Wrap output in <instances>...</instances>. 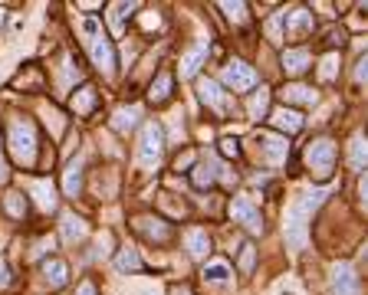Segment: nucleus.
<instances>
[{"label":"nucleus","instance_id":"aec40b11","mask_svg":"<svg viewBox=\"0 0 368 295\" xmlns=\"http://www.w3.org/2000/svg\"><path fill=\"white\" fill-rule=\"evenodd\" d=\"M139 118H141L139 105H122V109H119V111L112 115V128H115V132H122V135H125V132H132V128L139 125Z\"/></svg>","mask_w":368,"mask_h":295},{"label":"nucleus","instance_id":"6ab92c4d","mask_svg":"<svg viewBox=\"0 0 368 295\" xmlns=\"http://www.w3.org/2000/svg\"><path fill=\"white\" fill-rule=\"evenodd\" d=\"M43 276H46L50 289H60V285L69 283V266H66L63 259H46L43 262Z\"/></svg>","mask_w":368,"mask_h":295},{"label":"nucleus","instance_id":"4468645a","mask_svg":"<svg viewBox=\"0 0 368 295\" xmlns=\"http://www.w3.org/2000/svg\"><path fill=\"white\" fill-rule=\"evenodd\" d=\"M270 122H273V128H279V132H286V135H296V132H303V115L299 111L286 109V105H279V109L270 111Z\"/></svg>","mask_w":368,"mask_h":295},{"label":"nucleus","instance_id":"7ed1b4c3","mask_svg":"<svg viewBox=\"0 0 368 295\" xmlns=\"http://www.w3.org/2000/svg\"><path fill=\"white\" fill-rule=\"evenodd\" d=\"M79 30H82V37H86L82 43L89 49L92 62H96L105 75H112L115 73V46H112V39H109V33L102 30V24L96 17H86V20L79 24Z\"/></svg>","mask_w":368,"mask_h":295},{"label":"nucleus","instance_id":"4be33fe9","mask_svg":"<svg viewBox=\"0 0 368 295\" xmlns=\"http://www.w3.org/2000/svg\"><path fill=\"white\" fill-rule=\"evenodd\" d=\"M3 210L10 213L13 220H24L30 213V200L24 194H17V190H10V194H3Z\"/></svg>","mask_w":368,"mask_h":295},{"label":"nucleus","instance_id":"b1692460","mask_svg":"<svg viewBox=\"0 0 368 295\" xmlns=\"http://www.w3.org/2000/svg\"><path fill=\"white\" fill-rule=\"evenodd\" d=\"M207 283H214V285H227L230 283V266L224 262V259H214V262H207L201 272Z\"/></svg>","mask_w":368,"mask_h":295},{"label":"nucleus","instance_id":"bb28decb","mask_svg":"<svg viewBox=\"0 0 368 295\" xmlns=\"http://www.w3.org/2000/svg\"><path fill=\"white\" fill-rule=\"evenodd\" d=\"M270 109V92L267 89H260L254 98H250V105H247V111H250V118H263Z\"/></svg>","mask_w":368,"mask_h":295},{"label":"nucleus","instance_id":"7c9ffc66","mask_svg":"<svg viewBox=\"0 0 368 295\" xmlns=\"http://www.w3.org/2000/svg\"><path fill=\"white\" fill-rule=\"evenodd\" d=\"M112 26L115 30H122V26H125V13L128 17H132V10H139V3H115L112 7Z\"/></svg>","mask_w":368,"mask_h":295},{"label":"nucleus","instance_id":"f8f14e48","mask_svg":"<svg viewBox=\"0 0 368 295\" xmlns=\"http://www.w3.org/2000/svg\"><path fill=\"white\" fill-rule=\"evenodd\" d=\"M332 295H362V283L349 262H339L332 269Z\"/></svg>","mask_w":368,"mask_h":295},{"label":"nucleus","instance_id":"c756f323","mask_svg":"<svg viewBox=\"0 0 368 295\" xmlns=\"http://www.w3.org/2000/svg\"><path fill=\"white\" fill-rule=\"evenodd\" d=\"M115 266H119L122 272L141 269V259H139V253H135V249H122V253H119V259H115Z\"/></svg>","mask_w":368,"mask_h":295},{"label":"nucleus","instance_id":"2eb2a0df","mask_svg":"<svg viewBox=\"0 0 368 295\" xmlns=\"http://www.w3.org/2000/svg\"><path fill=\"white\" fill-rule=\"evenodd\" d=\"M207 53H211V43H207V39H201L194 49H188V53H184V60H181V79L198 75V69H201L204 60H207Z\"/></svg>","mask_w":368,"mask_h":295},{"label":"nucleus","instance_id":"f704fd0d","mask_svg":"<svg viewBox=\"0 0 368 295\" xmlns=\"http://www.w3.org/2000/svg\"><path fill=\"white\" fill-rule=\"evenodd\" d=\"M220 154H224V158H240V141L234 135H224L220 138Z\"/></svg>","mask_w":368,"mask_h":295},{"label":"nucleus","instance_id":"a211bd4d","mask_svg":"<svg viewBox=\"0 0 368 295\" xmlns=\"http://www.w3.org/2000/svg\"><path fill=\"white\" fill-rule=\"evenodd\" d=\"M171 89H175V75L168 73V69H161L158 79L152 82V89H148V102L152 105H165L168 98H171Z\"/></svg>","mask_w":368,"mask_h":295},{"label":"nucleus","instance_id":"f3484780","mask_svg":"<svg viewBox=\"0 0 368 295\" xmlns=\"http://www.w3.org/2000/svg\"><path fill=\"white\" fill-rule=\"evenodd\" d=\"M96 105H99V92H96V86H79L76 96L69 98V109L76 111V115H92L96 111Z\"/></svg>","mask_w":368,"mask_h":295},{"label":"nucleus","instance_id":"9d476101","mask_svg":"<svg viewBox=\"0 0 368 295\" xmlns=\"http://www.w3.org/2000/svg\"><path fill=\"white\" fill-rule=\"evenodd\" d=\"M227 210H230V220L234 223H243L250 233H263V217H260V210H256L247 197H234Z\"/></svg>","mask_w":368,"mask_h":295},{"label":"nucleus","instance_id":"0eeeda50","mask_svg":"<svg viewBox=\"0 0 368 295\" xmlns=\"http://www.w3.org/2000/svg\"><path fill=\"white\" fill-rule=\"evenodd\" d=\"M254 145H256V154H260V161H267V164H283V161H286V154H290V145H286V138L270 135V132H256V135H254Z\"/></svg>","mask_w":368,"mask_h":295},{"label":"nucleus","instance_id":"dca6fc26","mask_svg":"<svg viewBox=\"0 0 368 295\" xmlns=\"http://www.w3.org/2000/svg\"><path fill=\"white\" fill-rule=\"evenodd\" d=\"M309 66H313L309 49H286V53H283V69H286V75H292V79H299L303 73H309Z\"/></svg>","mask_w":368,"mask_h":295},{"label":"nucleus","instance_id":"1a4fd4ad","mask_svg":"<svg viewBox=\"0 0 368 295\" xmlns=\"http://www.w3.org/2000/svg\"><path fill=\"white\" fill-rule=\"evenodd\" d=\"M220 79H224V86H227L230 92H247V89L256 86V73L240 60L227 62V66H224V73H220Z\"/></svg>","mask_w":368,"mask_h":295},{"label":"nucleus","instance_id":"5701e85b","mask_svg":"<svg viewBox=\"0 0 368 295\" xmlns=\"http://www.w3.org/2000/svg\"><path fill=\"white\" fill-rule=\"evenodd\" d=\"M349 164L352 171H365V135L362 132H356L349 141Z\"/></svg>","mask_w":368,"mask_h":295},{"label":"nucleus","instance_id":"cd10ccee","mask_svg":"<svg viewBox=\"0 0 368 295\" xmlns=\"http://www.w3.org/2000/svg\"><path fill=\"white\" fill-rule=\"evenodd\" d=\"M335 73H339V53L322 56V62H319V79H322V82H332V79H335Z\"/></svg>","mask_w":368,"mask_h":295},{"label":"nucleus","instance_id":"6e6552de","mask_svg":"<svg viewBox=\"0 0 368 295\" xmlns=\"http://www.w3.org/2000/svg\"><path fill=\"white\" fill-rule=\"evenodd\" d=\"M279 17H283V37H290V39H303L306 33H313V26H316L313 13L306 10V7H292V10H283Z\"/></svg>","mask_w":368,"mask_h":295},{"label":"nucleus","instance_id":"412c9836","mask_svg":"<svg viewBox=\"0 0 368 295\" xmlns=\"http://www.w3.org/2000/svg\"><path fill=\"white\" fill-rule=\"evenodd\" d=\"M184 240H188V253L194 259H204L207 253H211V236L204 233V230H188Z\"/></svg>","mask_w":368,"mask_h":295},{"label":"nucleus","instance_id":"a878e982","mask_svg":"<svg viewBox=\"0 0 368 295\" xmlns=\"http://www.w3.org/2000/svg\"><path fill=\"white\" fill-rule=\"evenodd\" d=\"M217 174H220V168L217 164H198L194 168V174H191V181H194V187H214L217 184Z\"/></svg>","mask_w":368,"mask_h":295},{"label":"nucleus","instance_id":"39448f33","mask_svg":"<svg viewBox=\"0 0 368 295\" xmlns=\"http://www.w3.org/2000/svg\"><path fill=\"white\" fill-rule=\"evenodd\" d=\"M165 154V132L158 122H148L141 128V141H139V164L141 168H158V161Z\"/></svg>","mask_w":368,"mask_h":295},{"label":"nucleus","instance_id":"72a5a7b5","mask_svg":"<svg viewBox=\"0 0 368 295\" xmlns=\"http://www.w3.org/2000/svg\"><path fill=\"white\" fill-rule=\"evenodd\" d=\"M220 10H227L234 24H247V3H220Z\"/></svg>","mask_w":368,"mask_h":295},{"label":"nucleus","instance_id":"473e14b6","mask_svg":"<svg viewBox=\"0 0 368 295\" xmlns=\"http://www.w3.org/2000/svg\"><path fill=\"white\" fill-rule=\"evenodd\" d=\"M63 230H66V240H82V236H86V226H82V220H76V217H66Z\"/></svg>","mask_w":368,"mask_h":295},{"label":"nucleus","instance_id":"58836bf2","mask_svg":"<svg viewBox=\"0 0 368 295\" xmlns=\"http://www.w3.org/2000/svg\"><path fill=\"white\" fill-rule=\"evenodd\" d=\"M191 161H194V151H188L184 158H178V161H175V171H181V168H188Z\"/></svg>","mask_w":368,"mask_h":295},{"label":"nucleus","instance_id":"a19ab883","mask_svg":"<svg viewBox=\"0 0 368 295\" xmlns=\"http://www.w3.org/2000/svg\"><path fill=\"white\" fill-rule=\"evenodd\" d=\"M171 295H194L188 285H171Z\"/></svg>","mask_w":368,"mask_h":295},{"label":"nucleus","instance_id":"4c0bfd02","mask_svg":"<svg viewBox=\"0 0 368 295\" xmlns=\"http://www.w3.org/2000/svg\"><path fill=\"white\" fill-rule=\"evenodd\" d=\"M10 285V269H7V259H0V289Z\"/></svg>","mask_w":368,"mask_h":295},{"label":"nucleus","instance_id":"f03ea898","mask_svg":"<svg viewBox=\"0 0 368 295\" xmlns=\"http://www.w3.org/2000/svg\"><path fill=\"white\" fill-rule=\"evenodd\" d=\"M322 190H316V194H303L296 204H290V210H286V223H283V236H286V243L292 246V249H303L306 246V226H309V217H313V210L322 204Z\"/></svg>","mask_w":368,"mask_h":295},{"label":"nucleus","instance_id":"2f4dec72","mask_svg":"<svg viewBox=\"0 0 368 295\" xmlns=\"http://www.w3.org/2000/svg\"><path fill=\"white\" fill-rule=\"evenodd\" d=\"M37 190H40V204H43V210H56V194H53L50 181H40Z\"/></svg>","mask_w":368,"mask_h":295},{"label":"nucleus","instance_id":"393cba45","mask_svg":"<svg viewBox=\"0 0 368 295\" xmlns=\"http://www.w3.org/2000/svg\"><path fill=\"white\" fill-rule=\"evenodd\" d=\"M283 102H299V105H313L316 102V92L309 86H299V82H292V86L283 89Z\"/></svg>","mask_w":368,"mask_h":295},{"label":"nucleus","instance_id":"20e7f679","mask_svg":"<svg viewBox=\"0 0 368 295\" xmlns=\"http://www.w3.org/2000/svg\"><path fill=\"white\" fill-rule=\"evenodd\" d=\"M306 168L313 174V181L319 184H326L335 171V145H332V138H313L309 145H306Z\"/></svg>","mask_w":368,"mask_h":295},{"label":"nucleus","instance_id":"79ce46f5","mask_svg":"<svg viewBox=\"0 0 368 295\" xmlns=\"http://www.w3.org/2000/svg\"><path fill=\"white\" fill-rule=\"evenodd\" d=\"M279 295H296V292H292V289H290V292H279Z\"/></svg>","mask_w":368,"mask_h":295},{"label":"nucleus","instance_id":"f257e3e1","mask_svg":"<svg viewBox=\"0 0 368 295\" xmlns=\"http://www.w3.org/2000/svg\"><path fill=\"white\" fill-rule=\"evenodd\" d=\"M7 141H10V158L13 164H20L26 171L37 168V151H40V138H37V125L26 115H13L7 125Z\"/></svg>","mask_w":368,"mask_h":295},{"label":"nucleus","instance_id":"e433bc0d","mask_svg":"<svg viewBox=\"0 0 368 295\" xmlns=\"http://www.w3.org/2000/svg\"><path fill=\"white\" fill-rule=\"evenodd\" d=\"M326 43H329V46H342V43H345V33H342V30H329Z\"/></svg>","mask_w":368,"mask_h":295},{"label":"nucleus","instance_id":"c85d7f7f","mask_svg":"<svg viewBox=\"0 0 368 295\" xmlns=\"http://www.w3.org/2000/svg\"><path fill=\"white\" fill-rule=\"evenodd\" d=\"M79 187H82V171H79V164H69V171H66V194L79 197Z\"/></svg>","mask_w":368,"mask_h":295},{"label":"nucleus","instance_id":"9b49d317","mask_svg":"<svg viewBox=\"0 0 368 295\" xmlns=\"http://www.w3.org/2000/svg\"><path fill=\"white\" fill-rule=\"evenodd\" d=\"M135 233L145 236L148 243H171V236H175V230H171V223L158 220V217H135Z\"/></svg>","mask_w":368,"mask_h":295},{"label":"nucleus","instance_id":"ddd939ff","mask_svg":"<svg viewBox=\"0 0 368 295\" xmlns=\"http://www.w3.org/2000/svg\"><path fill=\"white\" fill-rule=\"evenodd\" d=\"M13 89H24V92H43L46 89V73L37 62H26L20 73L13 75Z\"/></svg>","mask_w":368,"mask_h":295},{"label":"nucleus","instance_id":"37998d69","mask_svg":"<svg viewBox=\"0 0 368 295\" xmlns=\"http://www.w3.org/2000/svg\"><path fill=\"white\" fill-rule=\"evenodd\" d=\"M0 24H3V10H0Z\"/></svg>","mask_w":368,"mask_h":295},{"label":"nucleus","instance_id":"c9c22d12","mask_svg":"<svg viewBox=\"0 0 368 295\" xmlns=\"http://www.w3.org/2000/svg\"><path fill=\"white\" fill-rule=\"evenodd\" d=\"M250 266H254V246L247 243V246H243V253H240V269L250 272Z\"/></svg>","mask_w":368,"mask_h":295},{"label":"nucleus","instance_id":"423d86ee","mask_svg":"<svg viewBox=\"0 0 368 295\" xmlns=\"http://www.w3.org/2000/svg\"><path fill=\"white\" fill-rule=\"evenodd\" d=\"M198 96H201L204 105L214 109V115H220V118H230V115H234V96L224 92L214 79H201V82H198Z\"/></svg>","mask_w":368,"mask_h":295},{"label":"nucleus","instance_id":"ea45409f","mask_svg":"<svg viewBox=\"0 0 368 295\" xmlns=\"http://www.w3.org/2000/svg\"><path fill=\"white\" fill-rule=\"evenodd\" d=\"M76 295H96V285H92V283H82V285H79V292Z\"/></svg>","mask_w":368,"mask_h":295}]
</instances>
